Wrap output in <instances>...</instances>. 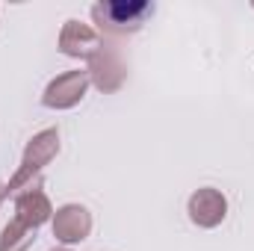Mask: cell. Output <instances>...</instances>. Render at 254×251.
Segmentation results:
<instances>
[{
  "label": "cell",
  "mask_w": 254,
  "mask_h": 251,
  "mask_svg": "<svg viewBox=\"0 0 254 251\" xmlns=\"http://www.w3.org/2000/svg\"><path fill=\"white\" fill-rule=\"evenodd\" d=\"M15 219L24 222V225H30V228H36V231L45 222L54 219V207H51V198L42 189V181L33 184V187H27V189H21L15 195Z\"/></svg>",
  "instance_id": "52a82bcc"
},
{
  "label": "cell",
  "mask_w": 254,
  "mask_h": 251,
  "mask_svg": "<svg viewBox=\"0 0 254 251\" xmlns=\"http://www.w3.org/2000/svg\"><path fill=\"white\" fill-rule=\"evenodd\" d=\"M125 63L113 51H101L95 60H89V83H95L101 92H116L125 83Z\"/></svg>",
  "instance_id": "ba28073f"
},
{
  "label": "cell",
  "mask_w": 254,
  "mask_h": 251,
  "mask_svg": "<svg viewBox=\"0 0 254 251\" xmlns=\"http://www.w3.org/2000/svg\"><path fill=\"white\" fill-rule=\"evenodd\" d=\"M86 89H89V71H65L57 80L48 83L42 104L48 110H71L83 101Z\"/></svg>",
  "instance_id": "3957f363"
},
{
  "label": "cell",
  "mask_w": 254,
  "mask_h": 251,
  "mask_svg": "<svg viewBox=\"0 0 254 251\" xmlns=\"http://www.w3.org/2000/svg\"><path fill=\"white\" fill-rule=\"evenodd\" d=\"M36 243V228L12 219L0 234V251H27Z\"/></svg>",
  "instance_id": "9c48e42d"
},
{
  "label": "cell",
  "mask_w": 254,
  "mask_h": 251,
  "mask_svg": "<svg viewBox=\"0 0 254 251\" xmlns=\"http://www.w3.org/2000/svg\"><path fill=\"white\" fill-rule=\"evenodd\" d=\"M54 237L63 246H77L92 234V213L83 204H63L60 210H54L51 219Z\"/></svg>",
  "instance_id": "277c9868"
},
{
  "label": "cell",
  "mask_w": 254,
  "mask_h": 251,
  "mask_svg": "<svg viewBox=\"0 0 254 251\" xmlns=\"http://www.w3.org/2000/svg\"><path fill=\"white\" fill-rule=\"evenodd\" d=\"M6 201V184H0V204Z\"/></svg>",
  "instance_id": "30bf717a"
},
{
  "label": "cell",
  "mask_w": 254,
  "mask_h": 251,
  "mask_svg": "<svg viewBox=\"0 0 254 251\" xmlns=\"http://www.w3.org/2000/svg\"><path fill=\"white\" fill-rule=\"evenodd\" d=\"M187 210H190L192 225H198V228H216L228 216V201H225V195L219 189L204 187V189H198V192L190 195Z\"/></svg>",
  "instance_id": "8992f818"
},
{
  "label": "cell",
  "mask_w": 254,
  "mask_h": 251,
  "mask_svg": "<svg viewBox=\"0 0 254 251\" xmlns=\"http://www.w3.org/2000/svg\"><path fill=\"white\" fill-rule=\"evenodd\" d=\"M151 12H154L151 3H125V0H122V3H98V6H92L95 24H98L101 30L119 33V36L136 33V30L142 27V21H145Z\"/></svg>",
  "instance_id": "7a4b0ae2"
},
{
  "label": "cell",
  "mask_w": 254,
  "mask_h": 251,
  "mask_svg": "<svg viewBox=\"0 0 254 251\" xmlns=\"http://www.w3.org/2000/svg\"><path fill=\"white\" fill-rule=\"evenodd\" d=\"M51 251H71V249H51Z\"/></svg>",
  "instance_id": "8fae6325"
},
{
  "label": "cell",
  "mask_w": 254,
  "mask_h": 251,
  "mask_svg": "<svg viewBox=\"0 0 254 251\" xmlns=\"http://www.w3.org/2000/svg\"><path fill=\"white\" fill-rule=\"evenodd\" d=\"M60 51L71 60H95L104 51V39L80 21H68L60 33Z\"/></svg>",
  "instance_id": "5b68a950"
},
{
  "label": "cell",
  "mask_w": 254,
  "mask_h": 251,
  "mask_svg": "<svg viewBox=\"0 0 254 251\" xmlns=\"http://www.w3.org/2000/svg\"><path fill=\"white\" fill-rule=\"evenodd\" d=\"M57 154H60V133H57L54 127L36 133V136L27 142V148H24V157H21L18 172H15V175L9 178V184H6V198H9V195H18L21 189L33 187V184H39L45 166H48Z\"/></svg>",
  "instance_id": "6da1fadb"
}]
</instances>
